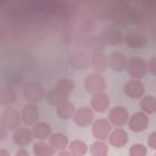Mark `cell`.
<instances>
[{"instance_id": "cell-1", "label": "cell", "mask_w": 156, "mask_h": 156, "mask_svg": "<svg viewBox=\"0 0 156 156\" xmlns=\"http://www.w3.org/2000/svg\"><path fill=\"white\" fill-rule=\"evenodd\" d=\"M126 68L128 69V73L133 79L140 80L145 77L147 69H146V61L140 56H133L128 60Z\"/></svg>"}, {"instance_id": "cell-2", "label": "cell", "mask_w": 156, "mask_h": 156, "mask_svg": "<svg viewBox=\"0 0 156 156\" xmlns=\"http://www.w3.org/2000/svg\"><path fill=\"white\" fill-rule=\"evenodd\" d=\"M84 88L90 94L104 91L105 88H106L105 78L101 76V73H96V72L90 73L84 79Z\"/></svg>"}, {"instance_id": "cell-3", "label": "cell", "mask_w": 156, "mask_h": 156, "mask_svg": "<svg viewBox=\"0 0 156 156\" xmlns=\"http://www.w3.org/2000/svg\"><path fill=\"white\" fill-rule=\"evenodd\" d=\"M21 116L20 112L12 107H6L1 113V124L6 129H17L21 126Z\"/></svg>"}, {"instance_id": "cell-4", "label": "cell", "mask_w": 156, "mask_h": 156, "mask_svg": "<svg viewBox=\"0 0 156 156\" xmlns=\"http://www.w3.org/2000/svg\"><path fill=\"white\" fill-rule=\"evenodd\" d=\"M22 94L26 100H28L30 104H34V102L40 101L44 98L45 91H44L43 85L39 83H28L23 87Z\"/></svg>"}, {"instance_id": "cell-5", "label": "cell", "mask_w": 156, "mask_h": 156, "mask_svg": "<svg viewBox=\"0 0 156 156\" xmlns=\"http://www.w3.org/2000/svg\"><path fill=\"white\" fill-rule=\"evenodd\" d=\"M128 118H129V112L122 105H117L112 107L108 112V122L111 123V126H115V127L124 126L128 122Z\"/></svg>"}, {"instance_id": "cell-6", "label": "cell", "mask_w": 156, "mask_h": 156, "mask_svg": "<svg viewBox=\"0 0 156 156\" xmlns=\"http://www.w3.org/2000/svg\"><path fill=\"white\" fill-rule=\"evenodd\" d=\"M72 118L78 127H88L94 122V111L88 106H80L74 111Z\"/></svg>"}, {"instance_id": "cell-7", "label": "cell", "mask_w": 156, "mask_h": 156, "mask_svg": "<svg viewBox=\"0 0 156 156\" xmlns=\"http://www.w3.org/2000/svg\"><path fill=\"white\" fill-rule=\"evenodd\" d=\"M128 127L134 133H141L149 127V116L144 112H134L128 118Z\"/></svg>"}, {"instance_id": "cell-8", "label": "cell", "mask_w": 156, "mask_h": 156, "mask_svg": "<svg viewBox=\"0 0 156 156\" xmlns=\"http://www.w3.org/2000/svg\"><path fill=\"white\" fill-rule=\"evenodd\" d=\"M111 130H112V126L106 118H98L93 122L91 132H93L94 138L98 140H101V141L106 140L108 138Z\"/></svg>"}, {"instance_id": "cell-9", "label": "cell", "mask_w": 156, "mask_h": 156, "mask_svg": "<svg viewBox=\"0 0 156 156\" xmlns=\"http://www.w3.org/2000/svg\"><path fill=\"white\" fill-rule=\"evenodd\" d=\"M124 94L130 99H140L144 95V84L138 79H129L123 87Z\"/></svg>"}, {"instance_id": "cell-10", "label": "cell", "mask_w": 156, "mask_h": 156, "mask_svg": "<svg viewBox=\"0 0 156 156\" xmlns=\"http://www.w3.org/2000/svg\"><path fill=\"white\" fill-rule=\"evenodd\" d=\"M21 121L27 124V126H32V124H35L37 121H38V117H39V110L35 104H27L22 107L21 110Z\"/></svg>"}, {"instance_id": "cell-11", "label": "cell", "mask_w": 156, "mask_h": 156, "mask_svg": "<svg viewBox=\"0 0 156 156\" xmlns=\"http://www.w3.org/2000/svg\"><path fill=\"white\" fill-rule=\"evenodd\" d=\"M108 106H110V96L106 93L100 91L93 94V98L90 100V108L93 111L104 112L108 108Z\"/></svg>"}, {"instance_id": "cell-12", "label": "cell", "mask_w": 156, "mask_h": 156, "mask_svg": "<svg viewBox=\"0 0 156 156\" xmlns=\"http://www.w3.org/2000/svg\"><path fill=\"white\" fill-rule=\"evenodd\" d=\"M68 61L73 69H85L90 63L89 56L84 51H74L73 54H71Z\"/></svg>"}, {"instance_id": "cell-13", "label": "cell", "mask_w": 156, "mask_h": 156, "mask_svg": "<svg viewBox=\"0 0 156 156\" xmlns=\"http://www.w3.org/2000/svg\"><path fill=\"white\" fill-rule=\"evenodd\" d=\"M32 139H33L32 130H29L26 127H20V128L15 129V132L12 134V140L18 146H26V145H28L32 141Z\"/></svg>"}, {"instance_id": "cell-14", "label": "cell", "mask_w": 156, "mask_h": 156, "mask_svg": "<svg viewBox=\"0 0 156 156\" xmlns=\"http://www.w3.org/2000/svg\"><path fill=\"white\" fill-rule=\"evenodd\" d=\"M101 39L108 45H117L122 41V32L115 27H107L101 33Z\"/></svg>"}, {"instance_id": "cell-15", "label": "cell", "mask_w": 156, "mask_h": 156, "mask_svg": "<svg viewBox=\"0 0 156 156\" xmlns=\"http://www.w3.org/2000/svg\"><path fill=\"white\" fill-rule=\"evenodd\" d=\"M128 133L122 128H116L108 135V143L115 147H123L128 143Z\"/></svg>"}, {"instance_id": "cell-16", "label": "cell", "mask_w": 156, "mask_h": 156, "mask_svg": "<svg viewBox=\"0 0 156 156\" xmlns=\"http://www.w3.org/2000/svg\"><path fill=\"white\" fill-rule=\"evenodd\" d=\"M107 60H108V66L115 71H123L128 62L127 56L124 54H122L121 51L111 52V55L107 57Z\"/></svg>"}, {"instance_id": "cell-17", "label": "cell", "mask_w": 156, "mask_h": 156, "mask_svg": "<svg viewBox=\"0 0 156 156\" xmlns=\"http://www.w3.org/2000/svg\"><path fill=\"white\" fill-rule=\"evenodd\" d=\"M32 134H33V138H37L38 140L49 139L51 135V126L46 122H38L33 126Z\"/></svg>"}, {"instance_id": "cell-18", "label": "cell", "mask_w": 156, "mask_h": 156, "mask_svg": "<svg viewBox=\"0 0 156 156\" xmlns=\"http://www.w3.org/2000/svg\"><path fill=\"white\" fill-rule=\"evenodd\" d=\"M76 108L74 105L67 99L62 102H60L58 105H56V115L60 119H68L73 116Z\"/></svg>"}, {"instance_id": "cell-19", "label": "cell", "mask_w": 156, "mask_h": 156, "mask_svg": "<svg viewBox=\"0 0 156 156\" xmlns=\"http://www.w3.org/2000/svg\"><path fill=\"white\" fill-rule=\"evenodd\" d=\"M49 141H50V146L54 149V150H65L67 146H68V139L66 136V134L61 133V132H56V133H51L50 138H49Z\"/></svg>"}, {"instance_id": "cell-20", "label": "cell", "mask_w": 156, "mask_h": 156, "mask_svg": "<svg viewBox=\"0 0 156 156\" xmlns=\"http://www.w3.org/2000/svg\"><path fill=\"white\" fill-rule=\"evenodd\" d=\"M124 43L130 48H141L145 45V37L139 32H129L124 35Z\"/></svg>"}, {"instance_id": "cell-21", "label": "cell", "mask_w": 156, "mask_h": 156, "mask_svg": "<svg viewBox=\"0 0 156 156\" xmlns=\"http://www.w3.org/2000/svg\"><path fill=\"white\" fill-rule=\"evenodd\" d=\"M54 89L57 93H60L62 96L68 98L71 95V93L73 91V89H74V82L72 79H68V78H62L55 84Z\"/></svg>"}, {"instance_id": "cell-22", "label": "cell", "mask_w": 156, "mask_h": 156, "mask_svg": "<svg viewBox=\"0 0 156 156\" xmlns=\"http://www.w3.org/2000/svg\"><path fill=\"white\" fill-rule=\"evenodd\" d=\"M91 66L95 69L96 73H100L102 71H105L108 66V60L107 56L102 52H95L91 57Z\"/></svg>"}, {"instance_id": "cell-23", "label": "cell", "mask_w": 156, "mask_h": 156, "mask_svg": "<svg viewBox=\"0 0 156 156\" xmlns=\"http://www.w3.org/2000/svg\"><path fill=\"white\" fill-rule=\"evenodd\" d=\"M16 101V93L11 87H5L0 89V105L11 106Z\"/></svg>"}, {"instance_id": "cell-24", "label": "cell", "mask_w": 156, "mask_h": 156, "mask_svg": "<svg viewBox=\"0 0 156 156\" xmlns=\"http://www.w3.org/2000/svg\"><path fill=\"white\" fill-rule=\"evenodd\" d=\"M140 107L146 115H151L156 111V98L154 95H145L140 98Z\"/></svg>"}, {"instance_id": "cell-25", "label": "cell", "mask_w": 156, "mask_h": 156, "mask_svg": "<svg viewBox=\"0 0 156 156\" xmlns=\"http://www.w3.org/2000/svg\"><path fill=\"white\" fill-rule=\"evenodd\" d=\"M33 152L35 156H54L55 150L44 141H37L33 144Z\"/></svg>"}, {"instance_id": "cell-26", "label": "cell", "mask_w": 156, "mask_h": 156, "mask_svg": "<svg viewBox=\"0 0 156 156\" xmlns=\"http://www.w3.org/2000/svg\"><path fill=\"white\" fill-rule=\"evenodd\" d=\"M69 151L76 156H84L88 151V145L82 140H72L68 145Z\"/></svg>"}, {"instance_id": "cell-27", "label": "cell", "mask_w": 156, "mask_h": 156, "mask_svg": "<svg viewBox=\"0 0 156 156\" xmlns=\"http://www.w3.org/2000/svg\"><path fill=\"white\" fill-rule=\"evenodd\" d=\"M89 151H90L91 156H107V154H108V146L104 141L96 140V141H94L90 145Z\"/></svg>"}, {"instance_id": "cell-28", "label": "cell", "mask_w": 156, "mask_h": 156, "mask_svg": "<svg viewBox=\"0 0 156 156\" xmlns=\"http://www.w3.org/2000/svg\"><path fill=\"white\" fill-rule=\"evenodd\" d=\"M46 100H48L51 105H55V106H56V105H58L60 102L67 100V98L62 96L60 93H57L55 89H52V90H50V91L48 93V95H46Z\"/></svg>"}, {"instance_id": "cell-29", "label": "cell", "mask_w": 156, "mask_h": 156, "mask_svg": "<svg viewBox=\"0 0 156 156\" xmlns=\"http://www.w3.org/2000/svg\"><path fill=\"white\" fill-rule=\"evenodd\" d=\"M147 149L144 144H133L129 149V156H146Z\"/></svg>"}, {"instance_id": "cell-30", "label": "cell", "mask_w": 156, "mask_h": 156, "mask_svg": "<svg viewBox=\"0 0 156 156\" xmlns=\"http://www.w3.org/2000/svg\"><path fill=\"white\" fill-rule=\"evenodd\" d=\"M155 61H156V58H155V57H151L150 61L146 62V69H147L150 73H152V74L156 73V65H155Z\"/></svg>"}, {"instance_id": "cell-31", "label": "cell", "mask_w": 156, "mask_h": 156, "mask_svg": "<svg viewBox=\"0 0 156 156\" xmlns=\"http://www.w3.org/2000/svg\"><path fill=\"white\" fill-rule=\"evenodd\" d=\"M147 145H149L152 150L156 149V132H152V133L149 135V138H147Z\"/></svg>"}, {"instance_id": "cell-32", "label": "cell", "mask_w": 156, "mask_h": 156, "mask_svg": "<svg viewBox=\"0 0 156 156\" xmlns=\"http://www.w3.org/2000/svg\"><path fill=\"white\" fill-rule=\"evenodd\" d=\"M6 136H7V129L2 124H0V141L6 139Z\"/></svg>"}, {"instance_id": "cell-33", "label": "cell", "mask_w": 156, "mask_h": 156, "mask_svg": "<svg viewBox=\"0 0 156 156\" xmlns=\"http://www.w3.org/2000/svg\"><path fill=\"white\" fill-rule=\"evenodd\" d=\"M15 156H29V154H28V151H27L26 149L21 147V149H18V150L16 151Z\"/></svg>"}, {"instance_id": "cell-34", "label": "cell", "mask_w": 156, "mask_h": 156, "mask_svg": "<svg viewBox=\"0 0 156 156\" xmlns=\"http://www.w3.org/2000/svg\"><path fill=\"white\" fill-rule=\"evenodd\" d=\"M57 156H76V155H73V154H72L71 151H68V150H62V151L58 152Z\"/></svg>"}, {"instance_id": "cell-35", "label": "cell", "mask_w": 156, "mask_h": 156, "mask_svg": "<svg viewBox=\"0 0 156 156\" xmlns=\"http://www.w3.org/2000/svg\"><path fill=\"white\" fill-rule=\"evenodd\" d=\"M0 156H11V155H10V152H9L7 150L0 149Z\"/></svg>"}]
</instances>
